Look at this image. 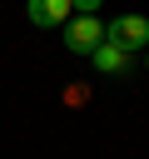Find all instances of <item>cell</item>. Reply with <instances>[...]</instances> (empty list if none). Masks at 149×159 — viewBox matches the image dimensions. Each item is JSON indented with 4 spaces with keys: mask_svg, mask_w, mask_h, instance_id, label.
Here are the masks:
<instances>
[{
    "mask_svg": "<svg viewBox=\"0 0 149 159\" xmlns=\"http://www.w3.org/2000/svg\"><path fill=\"white\" fill-rule=\"evenodd\" d=\"M104 40L109 45H119V50H149V20L144 15H114L109 25H104Z\"/></svg>",
    "mask_w": 149,
    "mask_h": 159,
    "instance_id": "obj_1",
    "label": "cell"
},
{
    "mask_svg": "<svg viewBox=\"0 0 149 159\" xmlns=\"http://www.w3.org/2000/svg\"><path fill=\"white\" fill-rule=\"evenodd\" d=\"M99 45H104V25H99L94 15H79V20L65 25V50H70V55H94Z\"/></svg>",
    "mask_w": 149,
    "mask_h": 159,
    "instance_id": "obj_2",
    "label": "cell"
},
{
    "mask_svg": "<svg viewBox=\"0 0 149 159\" xmlns=\"http://www.w3.org/2000/svg\"><path fill=\"white\" fill-rule=\"evenodd\" d=\"M25 15H30V25H65L70 20V0H30L25 5Z\"/></svg>",
    "mask_w": 149,
    "mask_h": 159,
    "instance_id": "obj_3",
    "label": "cell"
},
{
    "mask_svg": "<svg viewBox=\"0 0 149 159\" xmlns=\"http://www.w3.org/2000/svg\"><path fill=\"white\" fill-rule=\"evenodd\" d=\"M89 65H94L99 75H124V70H129V50H119V45H109V40H104V45L89 55Z\"/></svg>",
    "mask_w": 149,
    "mask_h": 159,
    "instance_id": "obj_4",
    "label": "cell"
},
{
    "mask_svg": "<svg viewBox=\"0 0 149 159\" xmlns=\"http://www.w3.org/2000/svg\"><path fill=\"white\" fill-rule=\"evenodd\" d=\"M99 5H104V0H70V10H79V15H94Z\"/></svg>",
    "mask_w": 149,
    "mask_h": 159,
    "instance_id": "obj_5",
    "label": "cell"
},
{
    "mask_svg": "<svg viewBox=\"0 0 149 159\" xmlns=\"http://www.w3.org/2000/svg\"><path fill=\"white\" fill-rule=\"evenodd\" d=\"M144 65H149V50H144Z\"/></svg>",
    "mask_w": 149,
    "mask_h": 159,
    "instance_id": "obj_6",
    "label": "cell"
}]
</instances>
